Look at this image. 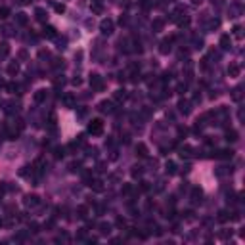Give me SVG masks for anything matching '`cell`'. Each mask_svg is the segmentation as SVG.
I'll return each instance as SVG.
<instances>
[{
	"label": "cell",
	"mask_w": 245,
	"mask_h": 245,
	"mask_svg": "<svg viewBox=\"0 0 245 245\" xmlns=\"http://www.w3.org/2000/svg\"><path fill=\"white\" fill-rule=\"evenodd\" d=\"M140 6H142L144 10H149L151 8V2H149V0H140Z\"/></svg>",
	"instance_id": "cell-31"
},
{
	"label": "cell",
	"mask_w": 245,
	"mask_h": 245,
	"mask_svg": "<svg viewBox=\"0 0 245 245\" xmlns=\"http://www.w3.org/2000/svg\"><path fill=\"white\" fill-rule=\"evenodd\" d=\"M232 155H234L232 149H218V151H214V157L217 159H232Z\"/></svg>",
	"instance_id": "cell-4"
},
{
	"label": "cell",
	"mask_w": 245,
	"mask_h": 245,
	"mask_svg": "<svg viewBox=\"0 0 245 245\" xmlns=\"http://www.w3.org/2000/svg\"><path fill=\"white\" fill-rule=\"evenodd\" d=\"M125 98H126V92H125V90H117V92H115V100H117V102L125 100Z\"/></svg>",
	"instance_id": "cell-24"
},
{
	"label": "cell",
	"mask_w": 245,
	"mask_h": 245,
	"mask_svg": "<svg viewBox=\"0 0 245 245\" xmlns=\"http://www.w3.org/2000/svg\"><path fill=\"white\" fill-rule=\"evenodd\" d=\"M25 205H29V207L38 205V197H37V195H27V197H25Z\"/></svg>",
	"instance_id": "cell-8"
},
{
	"label": "cell",
	"mask_w": 245,
	"mask_h": 245,
	"mask_svg": "<svg viewBox=\"0 0 245 245\" xmlns=\"http://www.w3.org/2000/svg\"><path fill=\"white\" fill-rule=\"evenodd\" d=\"M8 90H10V92H15V90H19V86L12 83V84H8Z\"/></svg>",
	"instance_id": "cell-37"
},
{
	"label": "cell",
	"mask_w": 245,
	"mask_h": 245,
	"mask_svg": "<svg viewBox=\"0 0 245 245\" xmlns=\"http://www.w3.org/2000/svg\"><path fill=\"white\" fill-rule=\"evenodd\" d=\"M132 176H134V178L142 176V169H140V167H134V169H132Z\"/></svg>",
	"instance_id": "cell-32"
},
{
	"label": "cell",
	"mask_w": 245,
	"mask_h": 245,
	"mask_svg": "<svg viewBox=\"0 0 245 245\" xmlns=\"http://www.w3.org/2000/svg\"><path fill=\"white\" fill-rule=\"evenodd\" d=\"M100 232H102V234H109L111 226H109V224H100Z\"/></svg>",
	"instance_id": "cell-29"
},
{
	"label": "cell",
	"mask_w": 245,
	"mask_h": 245,
	"mask_svg": "<svg viewBox=\"0 0 245 245\" xmlns=\"http://www.w3.org/2000/svg\"><path fill=\"white\" fill-rule=\"evenodd\" d=\"M239 73H241V65L239 63H230L228 75H230V77H239Z\"/></svg>",
	"instance_id": "cell-5"
},
{
	"label": "cell",
	"mask_w": 245,
	"mask_h": 245,
	"mask_svg": "<svg viewBox=\"0 0 245 245\" xmlns=\"http://www.w3.org/2000/svg\"><path fill=\"white\" fill-rule=\"evenodd\" d=\"M77 213H79V218H86V207L81 205V207L77 209Z\"/></svg>",
	"instance_id": "cell-27"
},
{
	"label": "cell",
	"mask_w": 245,
	"mask_h": 245,
	"mask_svg": "<svg viewBox=\"0 0 245 245\" xmlns=\"http://www.w3.org/2000/svg\"><path fill=\"white\" fill-rule=\"evenodd\" d=\"M44 37L48 38H54L56 37V27H52V25H48V27H44V33H42Z\"/></svg>",
	"instance_id": "cell-9"
},
{
	"label": "cell",
	"mask_w": 245,
	"mask_h": 245,
	"mask_svg": "<svg viewBox=\"0 0 245 245\" xmlns=\"http://www.w3.org/2000/svg\"><path fill=\"white\" fill-rule=\"evenodd\" d=\"M44 100H46V90H37V92H35V102L42 103Z\"/></svg>",
	"instance_id": "cell-7"
},
{
	"label": "cell",
	"mask_w": 245,
	"mask_h": 245,
	"mask_svg": "<svg viewBox=\"0 0 245 245\" xmlns=\"http://www.w3.org/2000/svg\"><path fill=\"white\" fill-rule=\"evenodd\" d=\"M50 125H56V115H54V113L50 115Z\"/></svg>",
	"instance_id": "cell-43"
},
{
	"label": "cell",
	"mask_w": 245,
	"mask_h": 245,
	"mask_svg": "<svg viewBox=\"0 0 245 245\" xmlns=\"http://www.w3.org/2000/svg\"><path fill=\"white\" fill-rule=\"evenodd\" d=\"M90 86L94 88V90H98V92H100V90H103V81H102V77H100V75H90Z\"/></svg>",
	"instance_id": "cell-2"
},
{
	"label": "cell",
	"mask_w": 245,
	"mask_h": 245,
	"mask_svg": "<svg viewBox=\"0 0 245 245\" xmlns=\"http://www.w3.org/2000/svg\"><path fill=\"white\" fill-rule=\"evenodd\" d=\"M192 197H194V201H201V197H203V192L199 190V188H194V192H192Z\"/></svg>",
	"instance_id": "cell-16"
},
{
	"label": "cell",
	"mask_w": 245,
	"mask_h": 245,
	"mask_svg": "<svg viewBox=\"0 0 245 245\" xmlns=\"http://www.w3.org/2000/svg\"><path fill=\"white\" fill-rule=\"evenodd\" d=\"M241 31H243V29H241V25H236V27H234V37H236V38H241V37H243V33H241Z\"/></svg>",
	"instance_id": "cell-23"
},
{
	"label": "cell",
	"mask_w": 245,
	"mask_h": 245,
	"mask_svg": "<svg viewBox=\"0 0 245 245\" xmlns=\"http://www.w3.org/2000/svg\"><path fill=\"white\" fill-rule=\"evenodd\" d=\"M186 134H188V128L180 126V128H178V136H186Z\"/></svg>",
	"instance_id": "cell-38"
},
{
	"label": "cell",
	"mask_w": 245,
	"mask_h": 245,
	"mask_svg": "<svg viewBox=\"0 0 245 245\" xmlns=\"http://www.w3.org/2000/svg\"><path fill=\"white\" fill-rule=\"evenodd\" d=\"M35 15H37L38 21H44V19H46V12H44L42 8H37V10H35Z\"/></svg>",
	"instance_id": "cell-15"
},
{
	"label": "cell",
	"mask_w": 245,
	"mask_h": 245,
	"mask_svg": "<svg viewBox=\"0 0 245 245\" xmlns=\"http://www.w3.org/2000/svg\"><path fill=\"white\" fill-rule=\"evenodd\" d=\"M230 42H232L230 35H222V37H220V46L222 48H230Z\"/></svg>",
	"instance_id": "cell-13"
},
{
	"label": "cell",
	"mask_w": 245,
	"mask_h": 245,
	"mask_svg": "<svg viewBox=\"0 0 245 245\" xmlns=\"http://www.w3.org/2000/svg\"><path fill=\"white\" fill-rule=\"evenodd\" d=\"M8 15H10V8H0V17L6 19Z\"/></svg>",
	"instance_id": "cell-30"
},
{
	"label": "cell",
	"mask_w": 245,
	"mask_h": 245,
	"mask_svg": "<svg viewBox=\"0 0 245 245\" xmlns=\"http://www.w3.org/2000/svg\"><path fill=\"white\" fill-rule=\"evenodd\" d=\"M178 109H180V113H184V115H188V113H190V102H186V100H180V102H178Z\"/></svg>",
	"instance_id": "cell-6"
},
{
	"label": "cell",
	"mask_w": 245,
	"mask_h": 245,
	"mask_svg": "<svg viewBox=\"0 0 245 245\" xmlns=\"http://www.w3.org/2000/svg\"><path fill=\"white\" fill-rule=\"evenodd\" d=\"M163 25H165V23H163V19H155V21H153V29H155V31H161Z\"/></svg>",
	"instance_id": "cell-25"
},
{
	"label": "cell",
	"mask_w": 245,
	"mask_h": 245,
	"mask_svg": "<svg viewBox=\"0 0 245 245\" xmlns=\"http://www.w3.org/2000/svg\"><path fill=\"white\" fill-rule=\"evenodd\" d=\"M218 25H220V21H218V19H213V21H211V29H217Z\"/></svg>",
	"instance_id": "cell-39"
},
{
	"label": "cell",
	"mask_w": 245,
	"mask_h": 245,
	"mask_svg": "<svg viewBox=\"0 0 245 245\" xmlns=\"http://www.w3.org/2000/svg\"><path fill=\"white\" fill-rule=\"evenodd\" d=\"M90 188H94L96 192H102L103 186H102V182H100V180H94V182H90Z\"/></svg>",
	"instance_id": "cell-22"
},
{
	"label": "cell",
	"mask_w": 245,
	"mask_h": 245,
	"mask_svg": "<svg viewBox=\"0 0 245 245\" xmlns=\"http://www.w3.org/2000/svg\"><path fill=\"white\" fill-rule=\"evenodd\" d=\"M178 25H180V27H188V25H190V19H188V17H184L182 21H178Z\"/></svg>",
	"instance_id": "cell-36"
},
{
	"label": "cell",
	"mask_w": 245,
	"mask_h": 245,
	"mask_svg": "<svg viewBox=\"0 0 245 245\" xmlns=\"http://www.w3.org/2000/svg\"><path fill=\"white\" fill-rule=\"evenodd\" d=\"M140 188H142V192H148V190H149V184H148V182H142V186H140Z\"/></svg>",
	"instance_id": "cell-42"
},
{
	"label": "cell",
	"mask_w": 245,
	"mask_h": 245,
	"mask_svg": "<svg viewBox=\"0 0 245 245\" xmlns=\"http://www.w3.org/2000/svg\"><path fill=\"white\" fill-rule=\"evenodd\" d=\"M63 103L67 107H75V98L71 96V94H67V96H63Z\"/></svg>",
	"instance_id": "cell-14"
},
{
	"label": "cell",
	"mask_w": 245,
	"mask_h": 245,
	"mask_svg": "<svg viewBox=\"0 0 245 245\" xmlns=\"http://www.w3.org/2000/svg\"><path fill=\"white\" fill-rule=\"evenodd\" d=\"M100 31H102L103 35H111V33H113V21H111V19H103L102 23H100Z\"/></svg>",
	"instance_id": "cell-3"
},
{
	"label": "cell",
	"mask_w": 245,
	"mask_h": 245,
	"mask_svg": "<svg viewBox=\"0 0 245 245\" xmlns=\"http://www.w3.org/2000/svg\"><path fill=\"white\" fill-rule=\"evenodd\" d=\"M169 50H171V42H169V40H165V42L161 44V52H163V54H167Z\"/></svg>",
	"instance_id": "cell-28"
},
{
	"label": "cell",
	"mask_w": 245,
	"mask_h": 245,
	"mask_svg": "<svg viewBox=\"0 0 245 245\" xmlns=\"http://www.w3.org/2000/svg\"><path fill=\"white\" fill-rule=\"evenodd\" d=\"M15 21H17L19 25H27L29 17H27V14H23V12H21V14H17V15H15Z\"/></svg>",
	"instance_id": "cell-12"
},
{
	"label": "cell",
	"mask_w": 245,
	"mask_h": 245,
	"mask_svg": "<svg viewBox=\"0 0 245 245\" xmlns=\"http://www.w3.org/2000/svg\"><path fill=\"white\" fill-rule=\"evenodd\" d=\"M92 12H94V14H102V6H100V4H94L92 6Z\"/></svg>",
	"instance_id": "cell-35"
},
{
	"label": "cell",
	"mask_w": 245,
	"mask_h": 245,
	"mask_svg": "<svg viewBox=\"0 0 245 245\" xmlns=\"http://www.w3.org/2000/svg\"><path fill=\"white\" fill-rule=\"evenodd\" d=\"M17 71H19V65L17 63H10L8 65V73L10 75H17Z\"/></svg>",
	"instance_id": "cell-20"
},
{
	"label": "cell",
	"mask_w": 245,
	"mask_h": 245,
	"mask_svg": "<svg viewBox=\"0 0 245 245\" xmlns=\"http://www.w3.org/2000/svg\"><path fill=\"white\" fill-rule=\"evenodd\" d=\"M88 132L94 134V136L102 134V132H103V121L102 119H92V121H90V125H88Z\"/></svg>",
	"instance_id": "cell-1"
},
{
	"label": "cell",
	"mask_w": 245,
	"mask_h": 245,
	"mask_svg": "<svg viewBox=\"0 0 245 245\" xmlns=\"http://www.w3.org/2000/svg\"><path fill=\"white\" fill-rule=\"evenodd\" d=\"M2 86H4V81H0V88H2Z\"/></svg>",
	"instance_id": "cell-44"
},
{
	"label": "cell",
	"mask_w": 245,
	"mask_h": 245,
	"mask_svg": "<svg viewBox=\"0 0 245 245\" xmlns=\"http://www.w3.org/2000/svg\"><path fill=\"white\" fill-rule=\"evenodd\" d=\"M71 171H81V163H73V165H71Z\"/></svg>",
	"instance_id": "cell-41"
},
{
	"label": "cell",
	"mask_w": 245,
	"mask_h": 245,
	"mask_svg": "<svg viewBox=\"0 0 245 245\" xmlns=\"http://www.w3.org/2000/svg\"><path fill=\"white\" fill-rule=\"evenodd\" d=\"M98 109H100V111H103V113H105V111L109 113V111L113 109V103H111V102H102L100 105H98Z\"/></svg>",
	"instance_id": "cell-11"
},
{
	"label": "cell",
	"mask_w": 245,
	"mask_h": 245,
	"mask_svg": "<svg viewBox=\"0 0 245 245\" xmlns=\"http://www.w3.org/2000/svg\"><path fill=\"white\" fill-rule=\"evenodd\" d=\"M125 224H126V222H125V218H117V226H119V228H123Z\"/></svg>",
	"instance_id": "cell-40"
},
{
	"label": "cell",
	"mask_w": 245,
	"mask_h": 245,
	"mask_svg": "<svg viewBox=\"0 0 245 245\" xmlns=\"http://www.w3.org/2000/svg\"><path fill=\"white\" fill-rule=\"evenodd\" d=\"M8 54H10V46L6 44V42H2V44H0V56H2V58H6Z\"/></svg>",
	"instance_id": "cell-18"
},
{
	"label": "cell",
	"mask_w": 245,
	"mask_h": 245,
	"mask_svg": "<svg viewBox=\"0 0 245 245\" xmlns=\"http://www.w3.org/2000/svg\"><path fill=\"white\" fill-rule=\"evenodd\" d=\"M226 140H228V142H236V140H237V132H236V130H228V132H226Z\"/></svg>",
	"instance_id": "cell-17"
},
{
	"label": "cell",
	"mask_w": 245,
	"mask_h": 245,
	"mask_svg": "<svg viewBox=\"0 0 245 245\" xmlns=\"http://www.w3.org/2000/svg\"><path fill=\"white\" fill-rule=\"evenodd\" d=\"M29 228H31L33 234H37V232H38V224H37V222H31V224H29Z\"/></svg>",
	"instance_id": "cell-34"
},
{
	"label": "cell",
	"mask_w": 245,
	"mask_h": 245,
	"mask_svg": "<svg viewBox=\"0 0 245 245\" xmlns=\"http://www.w3.org/2000/svg\"><path fill=\"white\" fill-rule=\"evenodd\" d=\"M136 153H138L140 157H148V148H146L144 144H138V146H136Z\"/></svg>",
	"instance_id": "cell-10"
},
{
	"label": "cell",
	"mask_w": 245,
	"mask_h": 245,
	"mask_svg": "<svg viewBox=\"0 0 245 245\" xmlns=\"http://www.w3.org/2000/svg\"><path fill=\"white\" fill-rule=\"evenodd\" d=\"M217 218H218V222H226L228 218H230V214H228V211H220Z\"/></svg>",
	"instance_id": "cell-21"
},
{
	"label": "cell",
	"mask_w": 245,
	"mask_h": 245,
	"mask_svg": "<svg viewBox=\"0 0 245 245\" xmlns=\"http://www.w3.org/2000/svg\"><path fill=\"white\" fill-rule=\"evenodd\" d=\"M54 10L58 12V14H63V12H65V6H63V4H56Z\"/></svg>",
	"instance_id": "cell-33"
},
{
	"label": "cell",
	"mask_w": 245,
	"mask_h": 245,
	"mask_svg": "<svg viewBox=\"0 0 245 245\" xmlns=\"http://www.w3.org/2000/svg\"><path fill=\"white\" fill-rule=\"evenodd\" d=\"M63 155H65V153H63V148H56V149H54V157H56V159H61Z\"/></svg>",
	"instance_id": "cell-26"
},
{
	"label": "cell",
	"mask_w": 245,
	"mask_h": 245,
	"mask_svg": "<svg viewBox=\"0 0 245 245\" xmlns=\"http://www.w3.org/2000/svg\"><path fill=\"white\" fill-rule=\"evenodd\" d=\"M165 169H167V172H169V174H174V172H176V165H174L172 161H167Z\"/></svg>",
	"instance_id": "cell-19"
}]
</instances>
